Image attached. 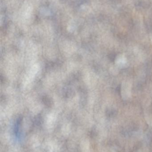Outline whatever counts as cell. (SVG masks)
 Masks as SVG:
<instances>
[{
  "mask_svg": "<svg viewBox=\"0 0 152 152\" xmlns=\"http://www.w3.org/2000/svg\"><path fill=\"white\" fill-rule=\"evenodd\" d=\"M122 97L125 99L128 98L130 94V86L128 83H123L121 89Z\"/></svg>",
  "mask_w": 152,
  "mask_h": 152,
  "instance_id": "1",
  "label": "cell"
},
{
  "mask_svg": "<svg viewBox=\"0 0 152 152\" xmlns=\"http://www.w3.org/2000/svg\"></svg>",
  "mask_w": 152,
  "mask_h": 152,
  "instance_id": "3",
  "label": "cell"
},
{
  "mask_svg": "<svg viewBox=\"0 0 152 152\" xmlns=\"http://www.w3.org/2000/svg\"><path fill=\"white\" fill-rule=\"evenodd\" d=\"M126 62V59L123 55H119L116 58V64L119 66H124Z\"/></svg>",
  "mask_w": 152,
  "mask_h": 152,
  "instance_id": "2",
  "label": "cell"
}]
</instances>
